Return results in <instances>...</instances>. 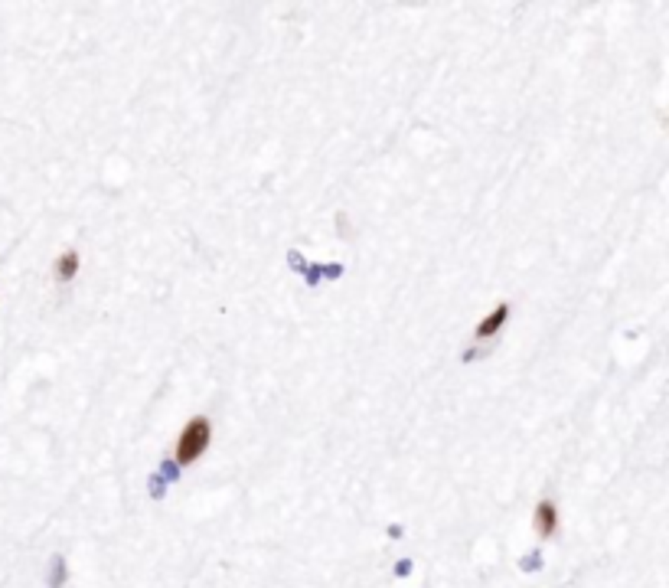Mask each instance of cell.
<instances>
[{"mask_svg":"<svg viewBox=\"0 0 669 588\" xmlns=\"http://www.w3.org/2000/svg\"><path fill=\"white\" fill-rule=\"evenodd\" d=\"M209 442H212V422L206 415H193L183 425V432H180L177 438V464H193V461H199L206 451H209Z\"/></svg>","mask_w":669,"mask_h":588,"instance_id":"obj_1","label":"cell"},{"mask_svg":"<svg viewBox=\"0 0 669 588\" xmlns=\"http://www.w3.org/2000/svg\"><path fill=\"white\" fill-rule=\"evenodd\" d=\"M506 321H509V304L503 301V304H496V307L490 311V314H487V317L480 321V324H477L474 340H477V343L493 340V337H496V333H500L503 327H506Z\"/></svg>","mask_w":669,"mask_h":588,"instance_id":"obj_3","label":"cell"},{"mask_svg":"<svg viewBox=\"0 0 669 588\" xmlns=\"http://www.w3.org/2000/svg\"><path fill=\"white\" fill-rule=\"evenodd\" d=\"M78 268H82V258H78V252H62L59 258H56V265H52V278L59 284H69V282H76V275H78Z\"/></svg>","mask_w":669,"mask_h":588,"instance_id":"obj_4","label":"cell"},{"mask_svg":"<svg viewBox=\"0 0 669 588\" xmlns=\"http://www.w3.org/2000/svg\"><path fill=\"white\" fill-rule=\"evenodd\" d=\"M559 523H562V517H559V507H555V500H539V503H535V510H533V529H535V536H539V539L555 536V533H559Z\"/></svg>","mask_w":669,"mask_h":588,"instance_id":"obj_2","label":"cell"}]
</instances>
